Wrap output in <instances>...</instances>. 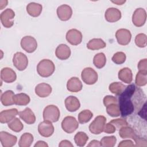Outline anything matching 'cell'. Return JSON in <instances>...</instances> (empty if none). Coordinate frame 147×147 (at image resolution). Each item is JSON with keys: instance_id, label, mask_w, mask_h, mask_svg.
Listing matches in <instances>:
<instances>
[{"instance_id": "6da1fadb", "label": "cell", "mask_w": 147, "mask_h": 147, "mask_svg": "<svg viewBox=\"0 0 147 147\" xmlns=\"http://www.w3.org/2000/svg\"><path fill=\"white\" fill-rule=\"evenodd\" d=\"M119 96L118 105L122 117L131 115L135 111L142 114L143 108L146 106V95L140 88L131 84Z\"/></svg>"}, {"instance_id": "7a4b0ae2", "label": "cell", "mask_w": 147, "mask_h": 147, "mask_svg": "<svg viewBox=\"0 0 147 147\" xmlns=\"http://www.w3.org/2000/svg\"><path fill=\"white\" fill-rule=\"evenodd\" d=\"M55 70V66L52 61L49 59L41 60L37 66V71L40 76L47 78L53 74Z\"/></svg>"}, {"instance_id": "3957f363", "label": "cell", "mask_w": 147, "mask_h": 147, "mask_svg": "<svg viewBox=\"0 0 147 147\" xmlns=\"http://www.w3.org/2000/svg\"><path fill=\"white\" fill-rule=\"evenodd\" d=\"M60 113L59 108L53 105L46 106L43 111V118L45 121L56 122L59 121Z\"/></svg>"}, {"instance_id": "277c9868", "label": "cell", "mask_w": 147, "mask_h": 147, "mask_svg": "<svg viewBox=\"0 0 147 147\" xmlns=\"http://www.w3.org/2000/svg\"><path fill=\"white\" fill-rule=\"evenodd\" d=\"M106 118L103 115H98L89 125V130L94 134H99L104 130Z\"/></svg>"}, {"instance_id": "5b68a950", "label": "cell", "mask_w": 147, "mask_h": 147, "mask_svg": "<svg viewBox=\"0 0 147 147\" xmlns=\"http://www.w3.org/2000/svg\"><path fill=\"white\" fill-rule=\"evenodd\" d=\"M81 78L84 83L88 85H91L97 82L98 76L97 72L93 68L86 67L82 71Z\"/></svg>"}, {"instance_id": "8992f818", "label": "cell", "mask_w": 147, "mask_h": 147, "mask_svg": "<svg viewBox=\"0 0 147 147\" xmlns=\"http://www.w3.org/2000/svg\"><path fill=\"white\" fill-rule=\"evenodd\" d=\"M78 127L79 123L78 121L72 116L65 117L61 122V127L63 130L69 134L74 132Z\"/></svg>"}, {"instance_id": "52a82bcc", "label": "cell", "mask_w": 147, "mask_h": 147, "mask_svg": "<svg viewBox=\"0 0 147 147\" xmlns=\"http://www.w3.org/2000/svg\"><path fill=\"white\" fill-rule=\"evenodd\" d=\"M13 63L18 71H24L28 65V59L24 53L21 52H16L13 57Z\"/></svg>"}, {"instance_id": "ba28073f", "label": "cell", "mask_w": 147, "mask_h": 147, "mask_svg": "<svg viewBox=\"0 0 147 147\" xmlns=\"http://www.w3.org/2000/svg\"><path fill=\"white\" fill-rule=\"evenodd\" d=\"M21 48L28 53H32L36 51L37 48V42L36 40L32 36H26L21 40Z\"/></svg>"}, {"instance_id": "9c48e42d", "label": "cell", "mask_w": 147, "mask_h": 147, "mask_svg": "<svg viewBox=\"0 0 147 147\" xmlns=\"http://www.w3.org/2000/svg\"><path fill=\"white\" fill-rule=\"evenodd\" d=\"M15 16L14 11L11 9H6L2 11L0 19L2 25L6 28H11L14 24L13 19Z\"/></svg>"}, {"instance_id": "30bf717a", "label": "cell", "mask_w": 147, "mask_h": 147, "mask_svg": "<svg viewBox=\"0 0 147 147\" xmlns=\"http://www.w3.org/2000/svg\"><path fill=\"white\" fill-rule=\"evenodd\" d=\"M146 20V13L143 8L136 9L132 16V22L133 24L137 27H141L143 26Z\"/></svg>"}, {"instance_id": "8fae6325", "label": "cell", "mask_w": 147, "mask_h": 147, "mask_svg": "<svg viewBox=\"0 0 147 147\" xmlns=\"http://www.w3.org/2000/svg\"><path fill=\"white\" fill-rule=\"evenodd\" d=\"M115 37L117 42L121 45H126L130 42L131 34L128 29H119L115 33Z\"/></svg>"}, {"instance_id": "7c38bea8", "label": "cell", "mask_w": 147, "mask_h": 147, "mask_svg": "<svg viewBox=\"0 0 147 147\" xmlns=\"http://www.w3.org/2000/svg\"><path fill=\"white\" fill-rule=\"evenodd\" d=\"M82 33L76 29H71L66 33V40L72 45H77L81 43L82 41Z\"/></svg>"}, {"instance_id": "4fadbf2b", "label": "cell", "mask_w": 147, "mask_h": 147, "mask_svg": "<svg viewBox=\"0 0 147 147\" xmlns=\"http://www.w3.org/2000/svg\"><path fill=\"white\" fill-rule=\"evenodd\" d=\"M52 123L51 122L44 120L38 124V131L41 136L49 137L53 134L55 129Z\"/></svg>"}, {"instance_id": "5bb4252c", "label": "cell", "mask_w": 147, "mask_h": 147, "mask_svg": "<svg viewBox=\"0 0 147 147\" xmlns=\"http://www.w3.org/2000/svg\"><path fill=\"white\" fill-rule=\"evenodd\" d=\"M0 141L3 147H11L16 144L17 138L16 136L2 131L0 132Z\"/></svg>"}, {"instance_id": "9a60e30c", "label": "cell", "mask_w": 147, "mask_h": 147, "mask_svg": "<svg viewBox=\"0 0 147 147\" xmlns=\"http://www.w3.org/2000/svg\"><path fill=\"white\" fill-rule=\"evenodd\" d=\"M57 15L60 20L68 21L72 15V8L68 5H61L57 9Z\"/></svg>"}, {"instance_id": "2e32d148", "label": "cell", "mask_w": 147, "mask_h": 147, "mask_svg": "<svg viewBox=\"0 0 147 147\" xmlns=\"http://www.w3.org/2000/svg\"><path fill=\"white\" fill-rule=\"evenodd\" d=\"M1 79L5 83H10L16 80L17 75L13 69L9 67H5L1 71Z\"/></svg>"}, {"instance_id": "e0dca14e", "label": "cell", "mask_w": 147, "mask_h": 147, "mask_svg": "<svg viewBox=\"0 0 147 147\" xmlns=\"http://www.w3.org/2000/svg\"><path fill=\"white\" fill-rule=\"evenodd\" d=\"M105 17L107 21L109 22H115L121 19V12L117 8L109 7L105 11Z\"/></svg>"}, {"instance_id": "ac0fdd59", "label": "cell", "mask_w": 147, "mask_h": 147, "mask_svg": "<svg viewBox=\"0 0 147 147\" xmlns=\"http://www.w3.org/2000/svg\"><path fill=\"white\" fill-rule=\"evenodd\" d=\"M18 110L15 109H11L3 110L0 113V122L2 123H9L18 114Z\"/></svg>"}, {"instance_id": "d6986e66", "label": "cell", "mask_w": 147, "mask_h": 147, "mask_svg": "<svg viewBox=\"0 0 147 147\" xmlns=\"http://www.w3.org/2000/svg\"><path fill=\"white\" fill-rule=\"evenodd\" d=\"M56 57L61 60H67L71 55V49L69 47L64 44H61L57 46L55 51Z\"/></svg>"}, {"instance_id": "ffe728a7", "label": "cell", "mask_w": 147, "mask_h": 147, "mask_svg": "<svg viewBox=\"0 0 147 147\" xmlns=\"http://www.w3.org/2000/svg\"><path fill=\"white\" fill-rule=\"evenodd\" d=\"M52 87L45 83L38 84L35 87V93L37 95L41 98H45L48 96L52 92Z\"/></svg>"}, {"instance_id": "44dd1931", "label": "cell", "mask_w": 147, "mask_h": 147, "mask_svg": "<svg viewBox=\"0 0 147 147\" xmlns=\"http://www.w3.org/2000/svg\"><path fill=\"white\" fill-rule=\"evenodd\" d=\"M64 103L66 109L70 112L76 111L80 107V103L79 99L72 95L68 96L65 99Z\"/></svg>"}, {"instance_id": "7402d4cb", "label": "cell", "mask_w": 147, "mask_h": 147, "mask_svg": "<svg viewBox=\"0 0 147 147\" xmlns=\"http://www.w3.org/2000/svg\"><path fill=\"white\" fill-rule=\"evenodd\" d=\"M18 115L20 118L27 124H33L36 122V116L32 110L29 107H26L24 110L19 112Z\"/></svg>"}, {"instance_id": "603a6c76", "label": "cell", "mask_w": 147, "mask_h": 147, "mask_svg": "<svg viewBox=\"0 0 147 147\" xmlns=\"http://www.w3.org/2000/svg\"><path fill=\"white\" fill-rule=\"evenodd\" d=\"M83 84L80 79L77 77H72L67 83V90L72 92H77L82 90Z\"/></svg>"}, {"instance_id": "cb8c5ba5", "label": "cell", "mask_w": 147, "mask_h": 147, "mask_svg": "<svg viewBox=\"0 0 147 147\" xmlns=\"http://www.w3.org/2000/svg\"><path fill=\"white\" fill-rule=\"evenodd\" d=\"M42 9V6L40 3L30 2L26 6V11L32 17H36L40 15Z\"/></svg>"}, {"instance_id": "d4e9b609", "label": "cell", "mask_w": 147, "mask_h": 147, "mask_svg": "<svg viewBox=\"0 0 147 147\" xmlns=\"http://www.w3.org/2000/svg\"><path fill=\"white\" fill-rule=\"evenodd\" d=\"M118 78L123 82L130 84L133 80V74L131 70L127 67H125L118 72Z\"/></svg>"}, {"instance_id": "484cf974", "label": "cell", "mask_w": 147, "mask_h": 147, "mask_svg": "<svg viewBox=\"0 0 147 147\" xmlns=\"http://www.w3.org/2000/svg\"><path fill=\"white\" fill-rule=\"evenodd\" d=\"M106 46V42L101 38H92L87 44V48L92 51L103 49Z\"/></svg>"}, {"instance_id": "4316f807", "label": "cell", "mask_w": 147, "mask_h": 147, "mask_svg": "<svg viewBox=\"0 0 147 147\" xmlns=\"http://www.w3.org/2000/svg\"><path fill=\"white\" fill-rule=\"evenodd\" d=\"M30 99L29 95L25 93H19L14 95V103L18 106H26L30 102Z\"/></svg>"}, {"instance_id": "83f0119b", "label": "cell", "mask_w": 147, "mask_h": 147, "mask_svg": "<svg viewBox=\"0 0 147 147\" xmlns=\"http://www.w3.org/2000/svg\"><path fill=\"white\" fill-rule=\"evenodd\" d=\"M119 135L123 139L132 138L134 140L137 136L133 129L130 126H128V125L123 126L119 129Z\"/></svg>"}, {"instance_id": "f1b7e54d", "label": "cell", "mask_w": 147, "mask_h": 147, "mask_svg": "<svg viewBox=\"0 0 147 147\" xmlns=\"http://www.w3.org/2000/svg\"><path fill=\"white\" fill-rule=\"evenodd\" d=\"M14 95V93L11 90H7L4 92L1 96L2 104L5 106H9L14 104L13 102Z\"/></svg>"}, {"instance_id": "f546056e", "label": "cell", "mask_w": 147, "mask_h": 147, "mask_svg": "<svg viewBox=\"0 0 147 147\" xmlns=\"http://www.w3.org/2000/svg\"><path fill=\"white\" fill-rule=\"evenodd\" d=\"M33 136L29 133H25L21 136L18 142L20 147H29L33 141Z\"/></svg>"}, {"instance_id": "4dcf8cb0", "label": "cell", "mask_w": 147, "mask_h": 147, "mask_svg": "<svg viewBox=\"0 0 147 147\" xmlns=\"http://www.w3.org/2000/svg\"><path fill=\"white\" fill-rule=\"evenodd\" d=\"M126 87L125 85L121 82H113L109 85V89L111 92L119 96L124 91Z\"/></svg>"}, {"instance_id": "1f68e13d", "label": "cell", "mask_w": 147, "mask_h": 147, "mask_svg": "<svg viewBox=\"0 0 147 147\" xmlns=\"http://www.w3.org/2000/svg\"><path fill=\"white\" fill-rule=\"evenodd\" d=\"M106 63V57L105 55L102 53H98L96 54L93 59V63L94 65L99 69L103 68Z\"/></svg>"}, {"instance_id": "d6a6232c", "label": "cell", "mask_w": 147, "mask_h": 147, "mask_svg": "<svg viewBox=\"0 0 147 147\" xmlns=\"http://www.w3.org/2000/svg\"><path fill=\"white\" fill-rule=\"evenodd\" d=\"M10 130L15 132H20L24 128V125L18 118H14L7 124Z\"/></svg>"}, {"instance_id": "836d02e7", "label": "cell", "mask_w": 147, "mask_h": 147, "mask_svg": "<svg viewBox=\"0 0 147 147\" xmlns=\"http://www.w3.org/2000/svg\"><path fill=\"white\" fill-rule=\"evenodd\" d=\"M88 140V137L83 131H79L77 133L74 137V141L76 145L78 146H83L86 144Z\"/></svg>"}, {"instance_id": "e575fe53", "label": "cell", "mask_w": 147, "mask_h": 147, "mask_svg": "<svg viewBox=\"0 0 147 147\" xmlns=\"http://www.w3.org/2000/svg\"><path fill=\"white\" fill-rule=\"evenodd\" d=\"M107 113L112 117H117L121 115L118 103H112L106 106Z\"/></svg>"}, {"instance_id": "d590c367", "label": "cell", "mask_w": 147, "mask_h": 147, "mask_svg": "<svg viewBox=\"0 0 147 147\" xmlns=\"http://www.w3.org/2000/svg\"><path fill=\"white\" fill-rule=\"evenodd\" d=\"M93 117L92 113L89 110H84L79 113L78 115V121L79 123L83 124L88 122Z\"/></svg>"}, {"instance_id": "8d00e7d4", "label": "cell", "mask_w": 147, "mask_h": 147, "mask_svg": "<svg viewBox=\"0 0 147 147\" xmlns=\"http://www.w3.org/2000/svg\"><path fill=\"white\" fill-rule=\"evenodd\" d=\"M117 142V138L115 136H106L103 137L100 141V145L103 147H113Z\"/></svg>"}, {"instance_id": "74e56055", "label": "cell", "mask_w": 147, "mask_h": 147, "mask_svg": "<svg viewBox=\"0 0 147 147\" xmlns=\"http://www.w3.org/2000/svg\"><path fill=\"white\" fill-rule=\"evenodd\" d=\"M147 83V72L138 71L136 76V84L138 86H144Z\"/></svg>"}, {"instance_id": "f35d334b", "label": "cell", "mask_w": 147, "mask_h": 147, "mask_svg": "<svg viewBox=\"0 0 147 147\" xmlns=\"http://www.w3.org/2000/svg\"><path fill=\"white\" fill-rule=\"evenodd\" d=\"M135 43L136 45L140 48H144L146 46L147 37L144 33L138 34L135 38Z\"/></svg>"}, {"instance_id": "ab89813d", "label": "cell", "mask_w": 147, "mask_h": 147, "mask_svg": "<svg viewBox=\"0 0 147 147\" xmlns=\"http://www.w3.org/2000/svg\"><path fill=\"white\" fill-rule=\"evenodd\" d=\"M126 59V56L125 53L122 52H116L112 57V61L117 64H123Z\"/></svg>"}, {"instance_id": "60d3db41", "label": "cell", "mask_w": 147, "mask_h": 147, "mask_svg": "<svg viewBox=\"0 0 147 147\" xmlns=\"http://www.w3.org/2000/svg\"><path fill=\"white\" fill-rule=\"evenodd\" d=\"M110 122L115 126L116 129H119L123 126L128 125L127 122L124 119H119V118L111 120V121H110Z\"/></svg>"}, {"instance_id": "b9f144b4", "label": "cell", "mask_w": 147, "mask_h": 147, "mask_svg": "<svg viewBox=\"0 0 147 147\" xmlns=\"http://www.w3.org/2000/svg\"><path fill=\"white\" fill-rule=\"evenodd\" d=\"M103 101V104L106 107L107 105L112 103H118L117 98L112 95H107L105 96Z\"/></svg>"}, {"instance_id": "7bdbcfd3", "label": "cell", "mask_w": 147, "mask_h": 147, "mask_svg": "<svg viewBox=\"0 0 147 147\" xmlns=\"http://www.w3.org/2000/svg\"><path fill=\"white\" fill-rule=\"evenodd\" d=\"M136 145L134 146H146L147 145V141L146 138L140 137L138 136H136L134 139Z\"/></svg>"}, {"instance_id": "ee69618b", "label": "cell", "mask_w": 147, "mask_h": 147, "mask_svg": "<svg viewBox=\"0 0 147 147\" xmlns=\"http://www.w3.org/2000/svg\"><path fill=\"white\" fill-rule=\"evenodd\" d=\"M138 68L139 71L147 72V59H144L141 60L138 63Z\"/></svg>"}, {"instance_id": "f6af8a7d", "label": "cell", "mask_w": 147, "mask_h": 147, "mask_svg": "<svg viewBox=\"0 0 147 147\" xmlns=\"http://www.w3.org/2000/svg\"><path fill=\"white\" fill-rule=\"evenodd\" d=\"M116 130L117 129L115 127V126L109 122V123L105 125L103 131L107 134H111V133H114L116 131Z\"/></svg>"}, {"instance_id": "bcb514c9", "label": "cell", "mask_w": 147, "mask_h": 147, "mask_svg": "<svg viewBox=\"0 0 147 147\" xmlns=\"http://www.w3.org/2000/svg\"><path fill=\"white\" fill-rule=\"evenodd\" d=\"M119 147H130V146H134V144L133 142L129 140H123L120 142L118 144Z\"/></svg>"}, {"instance_id": "7dc6e473", "label": "cell", "mask_w": 147, "mask_h": 147, "mask_svg": "<svg viewBox=\"0 0 147 147\" xmlns=\"http://www.w3.org/2000/svg\"><path fill=\"white\" fill-rule=\"evenodd\" d=\"M59 146L60 147H64V146H69V147L71 146V147H72L73 146V144L70 141H69L68 140H64L61 141L60 142Z\"/></svg>"}, {"instance_id": "c3c4849f", "label": "cell", "mask_w": 147, "mask_h": 147, "mask_svg": "<svg viewBox=\"0 0 147 147\" xmlns=\"http://www.w3.org/2000/svg\"><path fill=\"white\" fill-rule=\"evenodd\" d=\"M48 145L43 141H38L34 145V147H48Z\"/></svg>"}, {"instance_id": "681fc988", "label": "cell", "mask_w": 147, "mask_h": 147, "mask_svg": "<svg viewBox=\"0 0 147 147\" xmlns=\"http://www.w3.org/2000/svg\"><path fill=\"white\" fill-rule=\"evenodd\" d=\"M88 146H100V143L99 141H98V140H92L89 144L87 145Z\"/></svg>"}, {"instance_id": "f907efd6", "label": "cell", "mask_w": 147, "mask_h": 147, "mask_svg": "<svg viewBox=\"0 0 147 147\" xmlns=\"http://www.w3.org/2000/svg\"><path fill=\"white\" fill-rule=\"evenodd\" d=\"M8 1L6 0H1L0 1V9L1 10H2L4 7H5L7 5Z\"/></svg>"}, {"instance_id": "816d5d0a", "label": "cell", "mask_w": 147, "mask_h": 147, "mask_svg": "<svg viewBox=\"0 0 147 147\" xmlns=\"http://www.w3.org/2000/svg\"><path fill=\"white\" fill-rule=\"evenodd\" d=\"M126 2V1H119V0H117V1H112L111 2L115 3V4H117L118 5H123L125 2Z\"/></svg>"}]
</instances>
